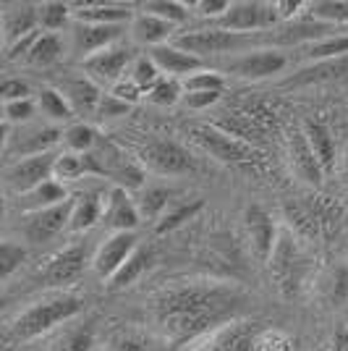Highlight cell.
<instances>
[{"label": "cell", "mask_w": 348, "mask_h": 351, "mask_svg": "<svg viewBox=\"0 0 348 351\" xmlns=\"http://www.w3.org/2000/svg\"><path fill=\"white\" fill-rule=\"evenodd\" d=\"M244 293L215 280H186L168 286L152 302L160 333L173 346L197 343L212 330L236 320Z\"/></svg>", "instance_id": "6da1fadb"}, {"label": "cell", "mask_w": 348, "mask_h": 351, "mask_svg": "<svg viewBox=\"0 0 348 351\" xmlns=\"http://www.w3.org/2000/svg\"><path fill=\"white\" fill-rule=\"evenodd\" d=\"M191 346V351H296V341L280 330L260 328L257 322L233 320Z\"/></svg>", "instance_id": "7a4b0ae2"}, {"label": "cell", "mask_w": 348, "mask_h": 351, "mask_svg": "<svg viewBox=\"0 0 348 351\" xmlns=\"http://www.w3.org/2000/svg\"><path fill=\"white\" fill-rule=\"evenodd\" d=\"M82 299L66 291L47 293L42 299L32 302L24 312L16 315V320L11 322V336L16 341H32L40 338L45 333H50L53 328H58L63 322H69L82 312Z\"/></svg>", "instance_id": "3957f363"}, {"label": "cell", "mask_w": 348, "mask_h": 351, "mask_svg": "<svg viewBox=\"0 0 348 351\" xmlns=\"http://www.w3.org/2000/svg\"><path fill=\"white\" fill-rule=\"evenodd\" d=\"M189 136L194 139V145H199L207 155H212L223 165H231L238 171H260L262 168V152L257 147L223 132L218 126H207V123L191 126Z\"/></svg>", "instance_id": "277c9868"}, {"label": "cell", "mask_w": 348, "mask_h": 351, "mask_svg": "<svg viewBox=\"0 0 348 351\" xmlns=\"http://www.w3.org/2000/svg\"><path fill=\"white\" fill-rule=\"evenodd\" d=\"M270 270H273V276L277 280V289H280L283 296L299 293L306 276V257L304 252H301V247L286 231L280 234L275 252L270 257Z\"/></svg>", "instance_id": "5b68a950"}, {"label": "cell", "mask_w": 348, "mask_h": 351, "mask_svg": "<svg viewBox=\"0 0 348 351\" xmlns=\"http://www.w3.org/2000/svg\"><path fill=\"white\" fill-rule=\"evenodd\" d=\"M175 47L186 50L197 58L207 56H223V53H241L244 47L251 45V34H236L225 29H197L189 34H178L173 40Z\"/></svg>", "instance_id": "8992f818"}, {"label": "cell", "mask_w": 348, "mask_h": 351, "mask_svg": "<svg viewBox=\"0 0 348 351\" xmlns=\"http://www.w3.org/2000/svg\"><path fill=\"white\" fill-rule=\"evenodd\" d=\"M134 53L126 45H110L100 53H95L92 58L82 60V69L87 71V79H92L97 87H116L126 79V71L134 66Z\"/></svg>", "instance_id": "52a82bcc"}, {"label": "cell", "mask_w": 348, "mask_h": 351, "mask_svg": "<svg viewBox=\"0 0 348 351\" xmlns=\"http://www.w3.org/2000/svg\"><path fill=\"white\" fill-rule=\"evenodd\" d=\"M277 21L273 3H251V0H236L231 3L228 14L218 19V29L236 32V34H251L273 27Z\"/></svg>", "instance_id": "ba28073f"}, {"label": "cell", "mask_w": 348, "mask_h": 351, "mask_svg": "<svg viewBox=\"0 0 348 351\" xmlns=\"http://www.w3.org/2000/svg\"><path fill=\"white\" fill-rule=\"evenodd\" d=\"M55 158L58 155L45 152V155H34V158H21L14 165H8L5 168V184H8V189L16 191L18 197H24V194L34 191L37 186H42L45 181L53 178Z\"/></svg>", "instance_id": "9c48e42d"}, {"label": "cell", "mask_w": 348, "mask_h": 351, "mask_svg": "<svg viewBox=\"0 0 348 351\" xmlns=\"http://www.w3.org/2000/svg\"><path fill=\"white\" fill-rule=\"evenodd\" d=\"M71 210H73V199H66V202H60L55 207H45V210H37V213H24L21 231L27 236V241L42 244V241L55 239L60 231L69 228Z\"/></svg>", "instance_id": "30bf717a"}, {"label": "cell", "mask_w": 348, "mask_h": 351, "mask_svg": "<svg viewBox=\"0 0 348 351\" xmlns=\"http://www.w3.org/2000/svg\"><path fill=\"white\" fill-rule=\"evenodd\" d=\"M142 162L160 176H181L194 171V158L186 147L171 139H155L142 149Z\"/></svg>", "instance_id": "8fae6325"}, {"label": "cell", "mask_w": 348, "mask_h": 351, "mask_svg": "<svg viewBox=\"0 0 348 351\" xmlns=\"http://www.w3.org/2000/svg\"><path fill=\"white\" fill-rule=\"evenodd\" d=\"M136 249H139V244H136L134 231H118V234H110L100 247H97V252H95L92 267H95V273H97L100 278L110 280Z\"/></svg>", "instance_id": "7c38bea8"}, {"label": "cell", "mask_w": 348, "mask_h": 351, "mask_svg": "<svg viewBox=\"0 0 348 351\" xmlns=\"http://www.w3.org/2000/svg\"><path fill=\"white\" fill-rule=\"evenodd\" d=\"M244 228H247L249 247L254 252V257L262 263H270V257L277 247V239H280L270 213L260 205L247 207L244 210Z\"/></svg>", "instance_id": "4fadbf2b"}, {"label": "cell", "mask_w": 348, "mask_h": 351, "mask_svg": "<svg viewBox=\"0 0 348 351\" xmlns=\"http://www.w3.org/2000/svg\"><path fill=\"white\" fill-rule=\"evenodd\" d=\"M288 162L290 171L296 173L299 181H304L306 186H314L317 189L325 178V171L319 165L314 149L306 139L304 129H290L288 132Z\"/></svg>", "instance_id": "5bb4252c"}, {"label": "cell", "mask_w": 348, "mask_h": 351, "mask_svg": "<svg viewBox=\"0 0 348 351\" xmlns=\"http://www.w3.org/2000/svg\"><path fill=\"white\" fill-rule=\"evenodd\" d=\"M288 66V60L283 53L277 50H254L247 56H238L228 63V71L241 76V79H251V82H260V79H270L280 73Z\"/></svg>", "instance_id": "9a60e30c"}, {"label": "cell", "mask_w": 348, "mask_h": 351, "mask_svg": "<svg viewBox=\"0 0 348 351\" xmlns=\"http://www.w3.org/2000/svg\"><path fill=\"white\" fill-rule=\"evenodd\" d=\"M84 265H87V249L82 244H73V247L60 249L58 254L47 260L42 278L50 286H69L84 273Z\"/></svg>", "instance_id": "2e32d148"}, {"label": "cell", "mask_w": 348, "mask_h": 351, "mask_svg": "<svg viewBox=\"0 0 348 351\" xmlns=\"http://www.w3.org/2000/svg\"><path fill=\"white\" fill-rule=\"evenodd\" d=\"M63 142V132L55 126H32V129H18L16 136H8L5 152L8 155H21V158H34L50 152V147Z\"/></svg>", "instance_id": "e0dca14e"}, {"label": "cell", "mask_w": 348, "mask_h": 351, "mask_svg": "<svg viewBox=\"0 0 348 351\" xmlns=\"http://www.w3.org/2000/svg\"><path fill=\"white\" fill-rule=\"evenodd\" d=\"M126 27H102V24H76L71 29V47L73 53H79L82 60L92 58L95 53H100L110 45H118L123 37Z\"/></svg>", "instance_id": "ac0fdd59"}, {"label": "cell", "mask_w": 348, "mask_h": 351, "mask_svg": "<svg viewBox=\"0 0 348 351\" xmlns=\"http://www.w3.org/2000/svg\"><path fill=\"white\" fill-rule=\"evenodd\" d=\"M102 220L113 228V234H118V231H134L139 226L142 213H139V205L129 197V189L113 186V189L108 191Z\"/></svg>", "instance_id": "d6986e66"}, {"label": "cell", "mask_w": 348, "mask_h": 351, "mask_svg": "<svg viewBox=\"0 0 348 351\" xmlns=\"http://www.w3.org/2000/svg\"><path fill=\"white\" fill-rule=\"evenodd\" d=\"M149 58L158 63V69L165 76H171V79H186L191 73H199L204 71V63L202 58H197V56H191L186 50H181V47H175L173 43L168 45H160V47H152L149 50Z\"/></svg>", "instance_id": "ffe728a7"}, {"label": "cell", "mask_w": 348, "mask_h": 351, "mask_svg": "<svg viewBox=\"0 0 348 351\" xmlns=\"http://www.w3.org/2000/svg\"><path fill=\"white\" fill-rule=\"evenodd\" d=\"M37 24H40V11H37V5H32V3L8 5V8L3 11V43H5V47H11V45L18 43V40L34 34Z\"/></svg>", "instance_id": "44dd1931"}, {"label": "cell", "mask_w": 348, "mask_h": 351, "mask_svg": "<svg viewBox=\"0 0 348 351\" xmlns=\"http://www.w3.org/2000/svg\"><path fill=\"white\" fill-rule=\"evenodd\" d=\"M84 176H105V165H102L97 152H87V155L63 152L55 158V171H53L55 181L69 184V181H79Z\"/></svg>", "instance_id": "7402d4cb"}, {"label": "cell", "mask_w": 348, "mask_h": 351, "mask_svg": "<svg viewBox=\"0 0 348 351\" xmlns=\"http://www.w3.org/2000/svg\"><path fill=\"white\" fill-rule=\"evenodd\" d=\"M131 5H118V3H92V5H79L73 11L76 24H102V27H126L134 21Z\"/></svg>", "instance_id": "603a6c76"}, {"label": "cell", "mask_w": 348, "mask_h": 351, "mask_svg": "<svg viewBox=\"0 0 348 351\" xmlns=\"http://www.w3.org/2000/svg\"><path fill=\"white\" fill-rule=\"evenodd\" d=\"M173 24L160 19V16H152L147 11H139L131 21V37L139 45H149V47H160V45H168L171 34H173Z\"/></svg>", "instance_id": "cb8c5ba5"}, {"label": "cell", "mask_w": 348, "mask_h": 351, "mask_svg": "<svg viewBox=\"0 0 348 351\" xmlns=\"http://www.w3.org/2000/svg\"><path fill=\"white\" fill-rule=\"evenodd\" d=\"M102 215H105V199L100 194H79L73 199V210H71V223H69V231L73 234H82V231H89L95 223H100Z\"/></svg>", "instance_id": "d4e9b609"}, {"label": "cell", "mask_w": 348, "mask_h": 351, "mask_svg": "<svg viewBox=\"0 0 348 351\" xmlns=\"http://www.w3.org/2000/svg\"><path fill=\"white\" fill-rule=\"evenodd\" d=\"M60 92H63L66 100L71 103L76 116H82V113H97V105H100V100H102V92L92 79H87V76H84V79H71V82L63 84Z\"/></svg>", "instance_id": "484cf974"}, {"label": "cell", "mask_w": 348, "mask_h": 351, "mask_svg": "<svg viewBox=\"0 0 348 351\" xmlns=\"http://www.w3.org/2000/svg\"><path fill=\"white\" fill-rule=\"evenodd\" d=\"M301 129H304L306 139H309V145H312L314 155H317L322 171H325V173L335 171V142H333L330 129H327L325 123H319V121H312V118L304 121Z\"/></svg>", "instance_id": "4316f807"}, {"label": "cell", "mask_w": 348, "mask_h": 351, "mask_svg": "<svg viewBox=\"0 0 348 351\" xmlns=\"http://www.w3.org/2000/svg\"><path fill=\"white\" fill-rule=\"evenodd\" d=\"M66 199H69L66 186L60 181H55V178H50V181H45L42 186H37L34 191L21 197V210L24 213H37V210H45V207L60 205Z\"/></svg>", "instance_id": "83f0119b"}, {"label": "cell", "mask_w": 348, "mask_h": 351, "mask_svg": "<svg viewBox=\"0 0 348 351\" xmlns=\"http://www.w3.org/2000/svg\"><path fill=\"white\" fill-rule=\"evenodd\" d=\"M149 265H152V252L145 247H139L129 260L123 263V267L118 270L116 276L108 280V289H110V291H121V289L131 286L134 280L142 278L147 270H149Z\"/></svg>", "instance_id": "f1b7e54d"}, {"label": "cell", "mask_w": 348, "mask_h": 351, "mask_svg": "<svg viewBox=\"0 0 348 351\" xmlns=\"http://www.w3.org/2000/svg\"><path fill=\"white\" fill-rule=\"evenodd\" d=\"M304 56L314 63H325V60H338L348 56V34H335L327 40L306 45Z\"/></svg>", "instance_id": "f546056e"}, {"label": "cell", "mask_w": 348, "mask_h": 351, "mask_svg": "<svg viewBox=\"0 0 348 351\" xmlns=\"http://www.w3.org/2000/svg\"><path fill=\"white\" fill-rule=\"evenodd\" d=\"M309 19L319 24H348V0H317V3H306Z\"/></svg>", "instance_id": "4dcf8cb0"}, {"label": "cell", "mask_w": 348, "mask_h": 351, "mask_svg": "<svg viewBox=\"0 0 348 351\" xmlns=\"http://www.w3.org/2000/svg\"><path fill=\"white\" fill-rule=\"evenodd\" d=\"M63 56V40L58 34L47 32V34H40L37 43L32 47V53L27 56V63L29 66H50Z\"/></svg>", "instance_id": "1f68e13d"}, {"label": "cell", "mask_w": 348, "mask_h": 351, "mask_svg": "<svg viewBox=\"0 0 348 351\" xmlns=\"http://www.w3.org/2000/svg\"><path fill=\"white\" fill-rule=\"evenodd\" d=\"M171 189H165V186H149V189L142 191V197H139V213H142V218H149V220H160L165 213H168V207H171Z\"/></svg>", "instance_id": "d6a6232c"}, {"label": "cell", "mask_w": 348, "mask_h": 351, "mask_svg": "<svg viewBox=\"0 0 348 351\" xmlns=\"http://www.w3.org/2000/svg\"><path fill=\"white\" fill-rule=\"evenodd\" d=\"M37 105H40L42 116H47L50 121H71V118L76 116L71 103L66 100V95H63L60 89H42Z\"/></svg>", "instance_id": "836d02e7"}, {"label": "cell", "mask_w": 348, "mask_h": 351, "mask_svg": "<svg viewBox=\"0 0 348 351\" xmlns=\"http://www.w3.org/2000/svg\"><path fill=\"white\" fill-rule=\"evenodd\" d=\"M63 145L69 147V152L76 155H87L97 145V132L87 126V123H71L66 132H63Z\"/></svg>", "instance_id": "e575fe53"}, {"label": "cell", "mask_w": 348, "mask_h": 351, "mask_svg": "<svg viewBox=\"0 0 348 351\" xmlns=\"http://www.w3.org/2000/svg\"><path fill=\"white\" fill-rule=\"evenodd\" d=\"M204 207L202 199H194V202H189V205H178V207H168V213L162 215V218L155 223V231L158 234H168V231H175V228H181L186 220H191L199 210Z\"/></svg>", "instance_id": "d590c367"}, {"label": "cell", "mask_w": 348, "mask_h": 351, "mask_svg": "<svg viewBox=\"0 0 348 351\" xmlns=\"http://www.w3.org/2000/svg\"><path fill=\"white\" fill-rule=\"evenodd\" d=\"M129 79L136 84V87L142 89V92L149 95V89L155 87L160 79H162V71H160L158 63L149 58V56H139V58L134 60V66H131Z\"/></svg>", "instance_id": "8d00e7d4"}, {"label": "cell", "mask_w": 348, "mask_h": 351, "mask_svg": "<svg viewBox=\"0 0 348 351\" xmlns=\"http://www.w3.org/2000/svg\"><path fill=\"white\" fill-rule=\"evenodd\" d=\"M142 11L152 16H160L165 21H171L173 27L184 24L186 16H189V5L186 3H178V0H149V3H142Z\"/></svg>", "instance_id": "74e56055"}, {"label": "cell", "mask_w": 348, "mask_h": 351, "mask_svg": "<svg viewBox=\"0 0 348 351\" xmlns=\"http://www.w3.org/2000/svg\"><path fill=\"white\" fill-rule=\"evenodd\" d=\"M37 11H40V24H42L45 29L53 32V34H55V29H63V27L69 24V19L73 16L71 5L58 3V0L40 3V5H37Z\"/></svg>", "instance_id": "f35d334b"}, {"label": "cell", "mask_w": 348, "mask_h": 351, "mask_svg": "<svg viewBox=\"0 0 348 351\" xmlns=\"http://www.w3.org/2000/svg\"><path fill=\"white\" fill-rule=\"evenodd\" d=\"M147 97H149V103L162 105V108L175 105L178 100H184V82L181 79H171V76H162L158 84L149 89Z\"/></svg>", "instance_id": "ab89813d"}, {"label": "cell", "mask_w": 348, "mask_h": 351, "mask_svg": "<svg viewBox=\"0 0 348 351\" xmlns=\"http://www.w3.org/2000/svg\"><path fill=\"white\" fill-rule=\"evenodd\" d=\"M27 260V249L21 247V244H16V241H3L0 244V278L8 280L14 276L16 270L24 265Z\"/></svg>", "instance_id": "60d3db41"}, {"label": "cell", "mask_w": 348, "mask_h": 351, "mask_svg": "<svg viewBox=\"0 0 348 351\" xmlns=\"http://www.w3.org/2000/svg\"><path fill=\"white\" fill-rule=\"evenodd\" d=\"M92 346H95V333L89 325H82V328L63 333L53 351H92Z\"/></svg>", "instance_id": "b9f144b4"}, {"label": "cell", "mask_w": 348, "mask_h": 351, "mask_svg": "<svg viewBox=\"0 0 348 351\" xmlns=\"http://www.w3.org/2000/svg\"><path fill=\"white\" fill-rule=\"evenodd\" d=\"M223 87H225V79L210 69L184 79V92H223Z\"/></svg>", "instance_id": "7bdbcfd3"}, {"label": "cell", "mask_w": 348, "mask_h": 351, "mask_svg": "<svg viewBox=\"0 0 348 351\" xmlns=\"http://www.w3.org/2000/svg\"><path fill=\"white\" fill-rule=\"evenodd\" d=\"M325 293L330 304H343L348 299V267H335L333 273L327 276L325 283Z\"/></svg>", "instance_id": "ee69618b"}, {"label": "cell", "mask_w": 348, "mask_h": 351, "mask_svg": "<svg viewBox=\"0 0 348 351\" xmlns=\"http://www.w3.org/2000/svg\"><path fill=\"white\" fill-rule=\"evenodd\" d=\"M34 113H37V105L29 100H18V103H3V121L5 123H27V121H32L34 118Z\"/></svg>", "instance_id": "f6af8a7d"}, {"label": "cell", "mask_w": 348, "mask_h": 351, "mask_svg": "<svg viewBox=\"0 0 348 351\" xmlns=\"http://www.w3.org/2000/svg\"><path fill=\"white\" fill-rule=\"evenodd\" d=\"M129 110H131L129 103H123V100H118L116 95L105 92V95H102V100H100V105H97V113H95V116L100 118V121H113V118L126 116Z\"/></svg>", "instance_id": "bcb514c9"}, {"label": "cell", "mask_w": 348, "mask_h": 351, "mask_svg": "<svg viewBox=\"0 0 348 351\" xmlns=\"http://www.w3.org/2000/svg\"><path fill=\"white\" fill-rule=\"evenodd\" d=\"M105 351H149V341L142 333H121L105 346Z\"/></svg>", "instance_id": "7dc6e473"}, {"label": "cell", "mask_w": 348, "mask_h": 351, "mask_svg": "<svg viewBox=\"0 0 348 351\" xmlns=\"http://www.w3.org/2000/svg\"><path fill=\"white\" fill-rule=\"evenodd\" d=\"M0 97L3 103H18V100H29V87L21 79H5L0 84Z\"/></svg>", "instance_id": "c3c4849f"}, {"label": "cell", "mask_w": 348, "mask_h": 351, "mask_svg": "<svg viewBox=\"0 0 348 351\" xmlns=\"http://www.w3.org/2000/svg\"><path fill=\"white\" fill-rule=\"evenodd\" d=\"M220 100V92H184V103L189 105L191 110H204L210 105H215Z\"/></svg>", "instance_id": "681fc988"}, {"label": "cell", "mask_w": 348, "mask_h": 351, "mask_svg": "<svg viewBox=\"0 0 348 351\" xmlns=\"http://www.w3.org/2000/svg\"><path fill=\"white\" fill-rule=\"evenodd\" d=\"M194 8L210 19H223L231 8V0H199V3H194Z\"/></svg>", "instance_id": "f907efd6"}, {"label": "cell", "mask_w": 348, "mask_h": 351, "mask_svg": "<svg viewBox=\"0 0 348 351\" xmlns=\"http://www.w3.org/2000/svg\"><path fill=\"white\" fill-rule=\"evenodd\" d=\"M110 95H116L118 100H123V103L134 105L136 100H139V97H142V95H145V92L136 87V84H134L131 79H123L121 84H116V87L110 89Z\"/></svg>", "instance_id": "816d5d0a"}, {"label": "cell", "mask_w": 348, "mask_h": 351, "mask_svg": "<svg viewBox=\"0 0 348 351\" xmlns=\"http://www.w3.org/2000/svg\"><path fill=\"white\" fill-rule=\"evenodd\" d=\"M273 5H275L277 21H290L299 16L301 8H306V3H299V0H275Z\"/></svg>", "instance_id": "f5cc1de1"}, {"label": "cell", "mask_w": 348, "mask_h": 351, "mask_svg": "<svg viewBox=\"0 0 348 351\" xmlns=\"http://www.w3.org/2000/svg\"><path fill=\"white\" fill-rule=\"evenodd\" d=\"M330 351H348V328H340L333 336V349Z\"/></svg>", "instance_id": "db71d44e"}, {"label": "cell", "mask_w": 348, "mask_h": 351, "mask_svg": "<svg viewBox=\"0 0 348 351\" xmlns=\"http://www.w3.org/2000/svg\"><path fill=\"white\" fill-rule=\"evenodd\" d=\"M343 173H346V189H348V158H346V168H343Z\"/></svg>", "instance_id": "11a10c76"}]
</instances>
